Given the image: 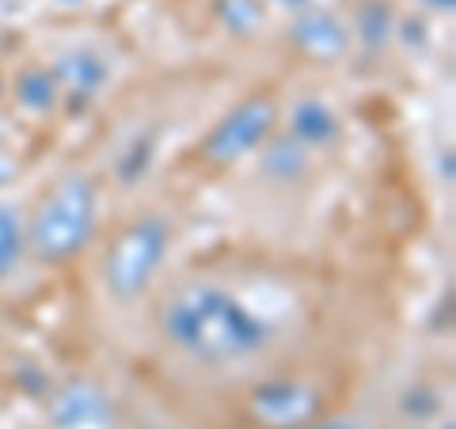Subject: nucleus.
<instances>
[{
  "instance_id": "nucleus-1",
  "label": "nucleus",
  "mask_w": 456,
  "mask_h": 429,
  "mask_svg": "<svg viewBox=\"0 0 456 429\" xmlns=\"http://www.w3.org/2000/svg\"><path fill=\"white\" fill-rule=\"evenodd\" d=\"M167 331L191 353L202 357H236L259 346L263 331L248 320V312L221 293L198 289L183 296L167 312Z\"/></svg>"
},
{
  "instance_id": "nucleus-3",
  "label": "nucleus",
  "mask_w": 456,
  "mask_h": 429,
  "mask_svg": "<svg viewBox=\"0 0 456 429\" xmlns=\"http://www.w3.org/2000/svg\"><path fill=\"white\" fill-rule=\"evenodd\" d=\"M156 255H160V236H149V232H130L118 251H114V285L118 289H134V285H141L149 278V266L156 263Z\"/></svg>"
},
{
  "instance_id": "nucleus-4",
  "label": "nucleus",
  "mask_w": 456,
  "mask_h": 429,
  "mask_svg": "<svg viewBox=\"0 0 456 429\" xmlns=\"http://www.w3.org/2000/svg\"><path fill=\"white\" fill-rule=\"evenodd\" d=\"M20 255V243H16V228H12L8 217H0V274L12 266V259Z\"/></svg>"
},
{
  "instance_id": "nucleus-2",
  "label": "nucleus",
  "mask_w": 456,
  "mask_h": 429,
  "mask_svg": "<svg viewBox=\"0 0 456 429\" xmlns=\"http://www.w3.org/2000/svg\"><path fill=\"white\" fill-rule=\"evenodd\" d=\"M92 221V206H88V190L80 182H69L65 190L53 194V202L42 209V217L35 224V243L42 255H65L80 247L84 232Z\"/></svg>"
}]
</instances>
